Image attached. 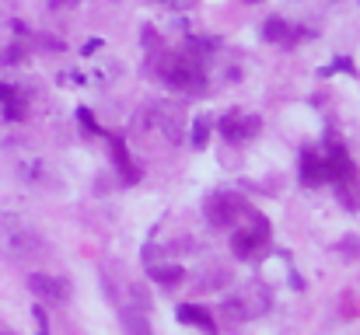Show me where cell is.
I'll return each instance as SVG.
<instances>
[{
	"mask_svg": "<svg viewBox=\"0 0 360 335\" xmlns=\"http://www.w3.org/2000/svg\"><path fill=\"white\" fill-rule=\"evenodd\" d=\"M207 42H189L179 53H165L158 60V77L175 88V91H203L207 84V56H203Z\"/></svg>",
	"mask_w": 360,
	"mask_h": 335,
	"instance_id": "cell-1",
	"label": "cell"
},
{
	"mask_svg": "<svg viewBox=\"0 0 360 335\" xmlns=\"http://www.w3.org/2000/svg\"><path fill=\"white\" fill-rule=\"evenodd\" d=\"M46 251L42 234L28 221L14 217V214H0V255L11 262H32Z\"/></svg>",
	"mask_w": 360,
	"mask_h": 335,
	"instance_id": "cell-2",
	"label": "cell"
},
{
	"mask_svg": "<svg viewBox=\"0 0 360 335\" xmlns=\"http://www.w3.org/2000/svg\"><path fill=\"white\" fill-rule=\"evenodd\" d=\"M133 133L140 136L147 150H168L182 136V119L175 109H147L133 122Z\"/></svg>",
	"mask_w": 360,
	"mask_h": 335,
	"instance_id": "cell-3",
	"label": "cell"
},
{
	"mask_svg": "<svg viewBox=\"0 0 360 335\" xmlns=\"http://www.w3.org/2000/svg\"><path fill=\"white\" fill-rule=\"evenodd\" d=\"M269 244V221L262 217V214H245L241 217V227L231 234V251L238 255V258H252V255H259L262 248Z\"/></svg>",
	"mask_w": 360,
	"mask_h": 335,
	"instance_id": "cell-4",
	"label": "cell"
},
{
	"mask_svg": "<svg viewBox=\"0 0 360 335\" xmlns=\"http://www.w3.org/2000/svg\"><path fill=\"white\" fill-rule=\"evenodd\" d=\"M203 214H207L210 227H231V223H238L248 214V203L241 196H235V192H214V196H207Z\"/></svg>",
	"mask_w": 360,
	"mask_h": 335,
	"instance_id": "cell-5",
	"label": "cell"
},
{
	"mask_svg": "<svg viewBox=\"0 0 360 335\" xmlns=\"http://www.w3.org/2000/svg\"><path fill=\"white\" fill-rule=\"evenodd\" d=\"M217 129H221V136H224V140H231V143H245L248 136H255V133H259V119H255V115H245V112H228V115H221Z\"/></svg>",
	"mask_w": 360,
	"mask_h": 335,
	"instance_id": "cell-6",
	"label": "cell"
},
{
	"mask_svg": "<svg viewBox=\"0 0 360 335\" xmlns=\"http://www.w3.org/2000/svg\"><path fill=\"white\" fill-rule=\"evenodd\" d=\"M28 290H32L39 301H49V304H63V301L70 297L67 280H60V276H46V272H32V276H28Z\"/></svg>",
	"mask_w": 360,
	"mask_h": 335,
	"instance_id": "cell-7",
	"label": "cell"
},
{
	"mask_svg": "<svg viewBox=\"0 0 360 335\" xmlns=\"http://www.w3.org/2000/svg\"><path fill=\"white\" fill-rule=\"evenodd\" d=\"M297 171H301V182H304V185H322V182H326V161H322V150H304Z\"/></svg>",
	"mask_w": 360,
	"mask_h": 335,
	"instance_id": "cell-8",
	"label": "cell"
},
{
	"mask_svg": "<svg viewBox=\"0 0 360 335\" xmlns=\"http://www.w3.org/2000/svg\"><path fill=\"white\" fill-rule=\"evenodd\" d=\"M0 109H4V119L18 122V119H25V112H28V98H25L14 84H0Z\"/></svg>",
	"mask_w": 360,
	"mask_h": 335,
	"instance_id": "cell-9",
	"label": "cell"
},
{
	"mask_svg": "<svg viewBox=\"0 0 360 335\" xmlns=\"http://www.w3.org/2000/svg\"><path fill=\"white\" fill-rule=\"evenodd\" d=\"M175 315H179V322H182V325H196V329H203L207 335L217 332V322H214V315H210L207 308H200V304H182Z\"/></svg>",
	"mask_w": 360,
	"mask_h": 335,
	"instance_id": "cell-10",
	"label": "cell"
},
{
	"mask_svg": "<svg viewBox=\"0 0 360 335\" xmlns=\"http://www.w3.org/2000/svg\"><path fill=\"white\" fill-rule=\"evenodd\" d=\"M109 147H112V157H116V168H120L122 182H136V178H140V171L133 168V157H129L126 140H122V136H109Z\"/></svg>",
	"mask_w": 360,
	"mask_h": 335,
	"instance_id": "cell-11",
	"label": "cell"
},
{
	"mask_svg": "<svg viewBox=\"0 0 360 335\" xmlns=\"http://www.w3.org/2000/svg\"><path fill=\"white\" fill-rule=\"evenodd\" d=\"M262 35H266L269 42H283V46H294V42L301 39V32H297V28H290L283 18H269V21H266V28H262Z\"/></svg>",
	"mask_w": 360,
	"mask_h": 335,
	"instance_id": "cell-12",
	"label": "cell"
},
{
	"mask_svg": "<svg viewBox=\"0 0 360 335\" xmlns=\"http://www.w3.org/2000/svg\"><path fill=\"white\" fill-rule=\"evenodd\" d=\"M210 126H214V122H210L207 115H196V119H193V126H189V140H193L196 150L207 147V140H210Z\"/></svg>",
	"mask_w": 360,
	"mask_h": 335,
	"instance_id": "cell-13",
	"label": "cell"
},
{
	"mask_svg": "<svg viewBox=\"0 0 360 335\" xmlns=\"http://www.w3.org/2000/svg\"><path fill=\"white\" fill-rule=\"evenodd\" d=\"M154 276H158V283L165 280V287H175V283H179L186 272H182L179 265H168V269H154Z\"/></svg>",
	"mask_w": 360,
	"mask_h": 335,
	"instance_id": "cell-14",
	"label": "cell"
},
{
	"mask_svg": "<svg viewBox=\"0 0 360 335\" xmlns=\"http://www.w3.org/2000/svg\"><path fill=\"white\" fill-rule=\"evenodd\" d=\"M129 335H150V325L143 322V315H129Z\"/></svg>",
	"mask_w": 360,
	"mask_h": 335,
	"instance_id": "cell-15",
	"label": "cell"
},
{
	"mask_svg": "<svg viewBox=\"0 0 360 335\" xmlns=\"http://www.w3.org/2000/svg\"><path fill=\"white\" fill-rule=\"evenodd\" d=\"M158 4H168V7H175V11H186V7H193L196 0H158Z\"/></svg>",
	"mask_w": 360,
	"mask_h": 335,
	"instance_id": "cell-16",
	"label": "cell"
},
{
	"mask_svg": "<svg viewBox=\"0 0 360 335\" xmlns=\"http://www.w3.org/2000/svg\"><path fill=\"white\" fill-rule=\"evenodd\" d=\"M35 318H39V335H49V329H46V315H42V308L35 311Z\"/></svg>",
	"mask_w": 360,
	"mask_h": 335,
	"instance_id": "cell-17",
	"label": "cell"
},
{
	"mask_svg": "<svg viewBox=\"0 0 360 335\" xmlns=\"http://www.w3.org/2000/svg\"><path fill=\"white\" fill-rule=\"evenodd\" d=\"M70 4H77V0H56V7H70Z\"/></svg>",
	"mask_w": 360,
	"mask_h": 335,
	"instance_id": "cell-18",
	"label": "cell"
},
{
	"mask_svg": "<svg viewBox=\"0 0 360 335\" xmlns=\"http://www.w3.org/2000/svg\"><path fill=\"white\" fill-rule=\"evenodd\" d=\"M0 335H11V332H0Z\"/></svg>",
	"mask_w": 360,
	"mask_h": 335,
	"instance_id": "cell-19",
	"label": "cell"
},
{
	"mask_svg": "<svg viewBox=\"0 0 360 335\" xmlns=\"http://www.w3.org/2000/svg\"><path fill=\"white\" fill-rule=\"evenodd\" d=\"M248 4H255V0H248Z\"/></svg>",
	"mask_w": 360,
	"mask_h": 335,
	"instance_id": "cell-20",
	"label": "cell"
}]
</instances>
